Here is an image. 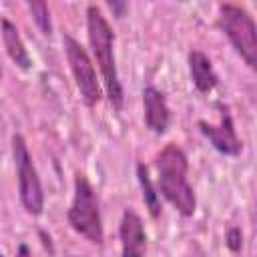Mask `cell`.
<instances>
[{
  "label": "cell",
  "instance_id": "ba28073f",
  "mask_svg": "<svg viewBox=\"0 0 257 257\" xmlns=\"http://www.w3.org/2000/svg\"><path fill=\"white\" fill-rule=\"evenodd\" d=\"M118 239H120V257H145L147 251L145 225L143 219L131 209H126L120 217Z\"/></svg>",
  "mask_w": 257,
  "mask_h": 257
},
{
  "label": "cell",
  "instance_id": "5bb4252c",
  "mask_svg": "<svg viewBox=\"0 0 257 257\" xmlns=\"http://www.w3.org/2000/svg\"><path fill=\"white\" fill-rule=\"evenodd\" d=\"M241 245H243V235H241V231H239L237 227L229 229V231H227V247H229L231 251H239Z\"/></svg>",
  "mask_w": 257,
  "mask_h": 257
},
{
  "label": "cell",
  "instance_id": "3957f363",
  "mask_svg": "<svg viewBox=\"0 0 257 257\" xmlns=\"http://www.w3.org/2000/svg\"><path fill=\"white\" fill-rule=\"evenodd\" d=\"M66 219H68V225L80 237H84L92 245H102L104 229H102L98 197L82 173H76L74 177V195L66 211Z\"/></svg>",
  "mask_w": 257,
  "mask_h": 257
},
{
  "label": "cell",
  "instance_id": "5b68a950",
  "mask_svg": "<svg viewBox=\"0 0 257 257\" xmlns=\"http://www.w3.org/2000/svg\"><path fill=\"white\" fill-rule=\"evenodd\" d=\"M12 159H14V167H16L20 203L28 215L38 217L44 211V191H42L38 171L32 163L28 145L22 135L12 137Z\"/></svg>",
  "mask_w": 257,
  "mask_h": 257
},
{
  "label": "cell",
  "instance_id": "8992f818",
  "mask_svg": "<svg viewBox=\"0 0 257 257\" xmlns=\"http://www.w3.org/2000/svg\"><path fill=\"white\" fill-rule=\"evenodd\" d=\"M62 46H64L66 62L70 66V72L74 76V82H76V88H78L80 96L90 106L98 104L100 98H102V86L96 78V70H94V64H92L88 52L70 34L62 36Z\"/></svg>",
  "mask_w": 257,
  "mask_h": 257
},
{
  "label": "cell",
  "instance_id": "6da1fadb",
  "mask_svg": "<svg viewBox=\"0 0 257 257\" xmlns=\"http://www.w3.org/2000/svg\"><path fill=\"white\" fill-rule=\"evenodd\" d=\"M86 34L88 44L94 56V62L98 64L104 92L112 104L114 110L122 108V86L118 80V70L114 62V32L102 14V10L96 4L86 6Z\"/></svg>",
  "mask_w": 257,
  "mask_h": 257
},
{
  "label": "cell",
  "instance_id": "7c38bea8",
  "mask_svg": "<svg viewBox=\"0 0 257 257\" xmlns=\"http://www.w3.org/2000/svg\"><path fill=\"white\" fill-rule=\"evenodd\" d=\"M137 177H139V185H141V191H143V201H145L151 217L157 219L161 215V201H159V193H157V189H155V185L149 177V169L143 163L137 165Z\"/></svg>",
  "mask_w": 257,
  "mask_h": 257
},
{
  "label": "cell",
  "instance_id": "277c9868",
  "mask_svg": "<svg viewBox=\"0 0 257 257\" xmlns=\"http://www.w3.org/2000/svg\"><path fill=\"white\" fill-rule=\"evenodd\" d=\"M219 26L229 38L235 52L243 58V62L255 70L257 68V28L253 16L237 4H221L219 6Z\"/></svg>",
  "mask_w": 257,
  "mask_h": 257
},
{
  "label": "cell",
  "instance_id": "9a60e30c",
  "mask_svg": "<svg viewBox=\"0 0 257 257\" xmlns=\"http://www.w3.org/2000/svg\"><path fill=\"white\" fill-rule=\"evenodd\" d=\"M14 257H32V251H30V247H28L26 243H20L18 249H16V255H14Z\"/></svg>",
  "mask_w": 257,
  "mask_h": 257
},
{
  "label": "cell",
  "instance_id": "30bf717a",
  "mask_svg": "<svg viewBox=\"0 0 257 257\" xmlns=\"http://www.w3.org/2000/svg\"><path fill=\"white\" fill-rule=\"evenodd\" d=\"M189 72H191V80L199 92H211L217 86L219 76L213 68L211 58L205 52H201V50L189 52Z\"/></svg>",
  "mask_w": 257,
  "mask_h": 257
},
{
  "label": "cell",
  "instance_id": "2e32d148",
  "mask_svg": "<svg viewBox=\"0 0 257 257\" xmlns=\"http://www.w3.org/2000/svg\"><path fill=\"white\" fill-rule=\"evenodd\" d=\"M0 78H2V64H0Z\"/></svg>",
  "mask_w": 257,
  "mask_h": 257
},
{
  "label": "cell",
  "instance_id": "8fae6325",
  "mask_svg": "<svg viewBox=\"0 0 257 257\" xmlns=\"http://www.w3.org/2000/svg\"><path fill=\"white\" fill-rule=\"evenodd\" d=\"M0 32H2V42H4V48H6L8 56H10V60L18 68L28 70L30 64H32V60H30L28 48H26V44H24L20 32H18V28H16V24L10 22L8 18H2L0 20Z\"/></svg>",
  "mask_w": 257,
  "mask_h": 257
},
{
  "label": "cell",
  "instance_id": "7a4b0ae2",
  "mask_svg": "<svg viewBox=\"0 0 257 257\" xmlns=\"http://www.w3.org/2000/svg\"><path fill=\"white\" fill-rule=\"evenodd\" d=\"M157 191L183 217H193L197 209L195 191L187 179V155L177 145H167L157 155Z\"/></svg>",
  "mask_w": 257,
  "mask_h": 257
},
{
  "label": "cell",
  "instance_id": "e0dca14e",
  "mask_svg": "<svg viewBox=\"0 0 257 257\" xmlns=\"http://www.w3.org/2000/svg\"><path fill=\"white\" fill-rule=\"evenodd\" d=\"M0 257H4V255H2V253H0Z\"/></svg>",
  "mask_w": 257,
  "mask_h": 257
},
{
  "label": "cell",
  "instance_id": "4fadbf2b",
  "mask_svg": "<svg viewBox=\"0 0 257 257\" xmlns=\"http://www.w3.org/2000/svg\"><path fill=\"white\" fill-rule=\"evenodd\" d=\"M30 14H32V20L36 22L38 30L44 34V36H50L52 34V20H50V8L46 2H28L26 4Z\"/></svg>",
  "mask_w": 257,
  "mask_h": 257
},
{
  "label": "cell",
  "instance_id": "52a82bcc",
  "mask_svg": "<svg viewBox=\"0 0 257 257\" xmlns=\"http://www.w3.org/2000/svg\"><path fill=\"white\" fill-rule=\"evenodd\" d=\"M199 128L219 153H223L227 157H237L243 151V143L239 141V137L235 133L233 118H231V114H229V110L225 106H221V122L219 124H211L207 120H199Z\"/></svg>",
  "mask_w": 257,
  "mask_h": 257
},
{
  "label": "cell",
  "instance_id": "9c48e42d",
  "mask_svg": "<svg viewBox=\"0 0 257 257\" xmlns=\"http://www.w3.org/2000/svg\"><path fill=\"white\" fill-rule=\"evenodd\" d=\"M143 108L147 126L155 135H163L171 122V110L165 100V94L155 86H147L143 90Z\"/></svg>",
  "mask_w": 257,
  "mask_h": 257
}]
</instances>
